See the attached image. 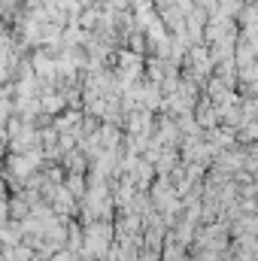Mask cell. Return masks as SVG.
I'll return each mask as SVG.
<instances>
[{
	"label": "cell",
	"instance_id": "3957f363",
	"mask_svg": "<svg viewBox=\"0 0 258 261\" xmlns=\"http://www.w3.org/2000/svg\"><path fill=\"white\" fill-rule=\"evenodd\" d=\"M100 140H104V149H122V125H113V122H104L100 125Z\"/></svg>",
	"mask_w": 258,
	"mask_h": 261
},
{
	"label": "cell",
	"instance_id": "277c9868",
	"mask_svg": "<svg viewBox=\"0 0 258 261\" xmlns=\"http://www.w3.org/2000/svg\"><path fill=\"white\" fill-rule=\"evenodd\" d=\"M237 143H240V146L258 143V119H249V122H243V125L237 128Z\"/></svg>",
	"mask_w": 258,
	"mask_h": 261
},
{
	"label": "cell",
	"instance_id": "7a4b0ae2",
	"mask_svg": "<svg viewBox=\"0 0 258 261\" xmlns=\"http://www.w3.org/2000/svg\"><path fill=\"white\" fill-rule=\"evenodd\" d=\"M194 116H197V122H200V128L210 130V128H219L222 125V110L207 97L203 103H197V110H194Z\"/></svg>",
	"mask_w": 258,
	"mask_h": 261
},
{
	"label": "cell",
	"instance_id": "8992f818",
	"mask_svg": "<svg viewBox=\"0 0 258 261\" xmlns=\"http://www.w3.org/2000/svg\"><path fill=\"white\" fill-rule=\"evenodd\" d=\"M64 186H67V189H70V192H73L76 197H79V200L88 195V186H85V173H67Z\"/></svg>",
	"mask_w": 258,
	"mask_h": 261
},
{
	"label": "cell",
	"instance_id": "52a82bcc",
	"mask_svg": "<svg viewBox=\"0 0 258 261\" xmlns=\"http://www.w3.org/2000/svg\"><path fill=\"white\" fill-rule=\"evenodd\" d=\"M82 261H110L107 255H100V258H82Z\"/></svg>",
	"mask_w": 258,
	"mask_h": 261
},
{
	"label": "cell",
	"instance_id": "5b68a950",
	"mask_svg": "<svg viewBox=\"0 0 258 261\" xmlns=\"http://www.w3.org/2000/svg\"><path fill=\"white\" fill-rule=\"evenodd\" d=\"M31 216V203H28V197L24 195H18V197H12L9 200V219H28Z\"/></svg>",
	"mask_w": 258,
	"mask_h": 261
},
{
	"label": "cell",
	"instance_id": "6da1fadb",
	"mask_svg": "<svg viewBox=\"0 0 258 261\" xmlns=\"http://www.w3.org/2000/svg\"><path fill=\"white\" fill-rule=\"evenodd\" d=\"M6 143H9V152H31L43 146V130H37L34 125H21Z\"/></svg>",
	"mask_w": 258,
	"mask_h": 261
}]
</instances>
